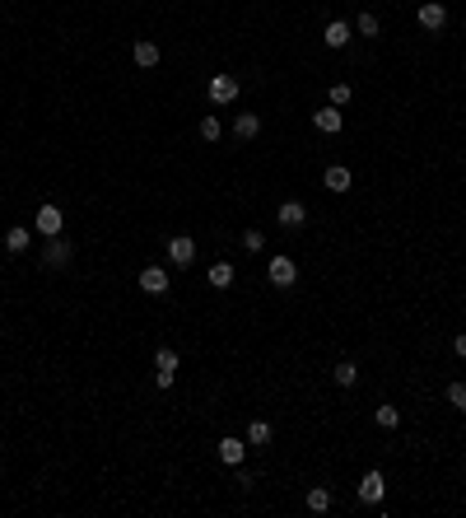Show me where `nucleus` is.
Returning a JSON list of instances; mask_svg holds the SVG:
<instances>
[{
    "label": "nucleus",
    "instance_id": "nucleus-6",
    "mask_svg": "<svg viewBox=\"0 0 466 518\" xmlns=\"http://www.w3.org/2000/svg\"><path fill=\"white\" fill-rule=\"evenodd\" d=\"M443 23H448V5L424 0V5H420V28H424V33H443Z\"/></svg>",
    "mask_w": 466,
    "mask_h": 518
},
{
    "label": "nucleus",
    "instance_id": "nucleus-20",
    "mask_svg": "<svg viewBox=\"0 0 466 518\" xmlns=\"http://www.w3.org/2000/svg\"><path fill=\"white\" fill-rule=\"evenodd\" d=\"M331 378H336V388H355V383H359V364L341 360V364L331 369Z\"/></svg>",
    "mask_w": 466,
    "mask_h": 518
},
{
    "label": "nucleus",
    "instance_id": "nucleus-28",
    "mask_svg": "<svg viewBox=\"0 0 466 518\" xmlns=\"http://www.w3.org/2000/svg\"><path fill=\"white\" fill-rule=\"evenodd\" d=\"M453 350H457V360H466V337H457V341H453Z\"/></svg>",
    "mask_w": 466,
    "mask_h": 518
},
{
    "label": "nucleus",
    "instance_id": "nucleus-9",
    "mask_svg": "<svg viewBox=\"0 0 466 518\" xmlns=\"http://www.w3.org/2000/svg\"><path fill=\"white\" fill-rule=\"evenodd\" d=\"M168 261H173V266H191V261H196V238L178 234L173 243H168Z\"/></svg>",
    "mask_w": 466,
    "mask_h": 518
},
{
    "label": "nucleus",
    "instance_id": "nucleus-10",
    "mask_svg": "<svg viewBox=\"0 0 466 518\" xmlns=\"http://www.w3.org/2000/svg\"><path fill=\"white\" fill-rule=\"evenodd\" d=\"M205 94H210V103H233V98H238V79H233V75H210Z\"/></svg>",
    "mask_w": 466,
    "mask_h": 518
},
{
    "label": "nucleus",
    "instance_id": "nucleus-8",
    "mask_svg": "<svg viewBox=\"0 0 466 518\" xmlns=\"http://www.w3.org/2000/svg\"><path fill=\"white\" fill-rule=\"evenodd\" d=\"M140 290H144V294H159V299H164V294L173 290V281H168V271H164V266H144V271H140Z\"/></svg>",
    "mask_w": 466,
    "mask_h": 518
},
{
    "label": "nucleus",
    "instance_id": "nucleus-15",
    "mask_svg": "<svg viewBox=\"0 0 466 518\" xmlns=\"http://www.w3.org/2000/svg\"><path fill=\"white\" fill-rule=\"evenodd\" d=\"M131 57H135V66H140V70L159 66V43H154V38H140V43H135V52H131Z\"/></svg>",
    "mask_w": 466,
    "mask_h": 518
},
{
    "label": "nucleus",
    "instance_id": "nucleus-18",
    "mask_svg": "<svg viewBox=\"0 0 466 518\" xmlns=\"http://www.w3.org/2000/svg\"><path fill=\"white\" fill-rule=\"evenodd\" d=\"M271 444V420H252L247 425V449H266Z\"/></svg>",
    "mask_w": 466,
    "mask_h": 518
},
{
    "label": "nucleus",
    "instance_id": "nucleus-21",
    "mask_svg": "<svg viewBox=\"0 0 466 518\" xmlns=\"http://www.w3.org/2000/svg\"><path fill=\"white\" fill-rule=\"evenodd\" d=\"M373 425H377V429H397V425H401V411H397V406H387V402H382V406L373 411Z\"/></svg>",
    "mask_w": 466,
    "mask_h": 518
},
{
    "label": "nucleus",
    "instance_id": "nucleus-17",
    "mask_svg": "<svg viewBox=\"0 0 466 518\" xmlns=\"http://www.w3.org/2000/svg\"><path fill=\"white\" fill-rule=\"evenodd\" d=\"M28 238H33V234H28L23 225H10V229H5V252H28Z\"/></svg>",
    "mask_w": 466,
    "mask_h": 518
},
{
    "label": "nucleus",
    "instance_id": "nucleus-2",
    "mask_svg": "<svg viewBox=\"0 0 466 518\" xmlns=\"http://www.w3.org/2000/svg\"><path fill=\"white\" fill-rule=\"evenodd\" d=\"M266 276H271V285H275V290H289V285L299 281V266H294V257H285V252H280V257L266 261Z\"/></svg>",
    "mask_w": 466,
    "mask_h": 518
},
{
    "label": "nucleus",
    "instance_id": "nucleus-26",
    "mask_svg": "<svg viewBox=\"0 0 466 518\" xmlns=\"http://www.w3.org/2000/svg\"><path fill=\"white\" fill-rule=\"evenodd\" d=\"M448 402H453L457 411H466V383H448Z\"/></svg>",
    "mask_w": 466,
    "mask_h": 518
},
{
    "label": "nucleus",
    "instance_id": "nucleus-3",
    "mask_svg": "<svg viewBox=\"0 0 466 518\" xmlns=\"http://www.w3.org/2000/svg\"><path fill=\"white\" fill-rule=\"evenodd\" d=\"M33 229H38L42 238H56L61 229H66V220H61V205H52V201H47V205H38V215H33Z\"/></svg>",
    "mask_w": 466,
    "mask_h": 518
},
{
    "label": "nucleus",
    "instance_id": "nucleus-16",
    "mask_svg": "<svg viewBox=\"0 0 466 518\" xmlns=\"http://www.w3.org/2000/svg\"><path fill=\"white\" fill-rule=\"evenodd\" d=\"M256 131H261V117L256 113H238L233 117V135H238V140H256Z\"/></svg>",
    "mask_w": 466,
    "mask_h": 518
},
{
    "label": "nucleus",
    "instance_id": "nucleus-5",
    "mask_svg": "<svg viewBox=\"0 0 466 518\" xmlns=\"http://www.w3.org/2000/svg\"><path fill=\"white\" fill-rule=\"evenodd\" d=\"M382 495H387V481H382L377 467L359 476V500H364V505H382Z\"/></svg>",
    "mask_w": 466,
    "mask_h": 518
},
{
    "label": "nucleus",
    "instance_id": "nucleus-23",
    "mask_svg": "<svg viewBox=\"0 0 466 518\" xmlns=\"http://www.w3.org/2000/svg\"><path fill=\"white\" fill-rule=\"evenodd\" d=\"M196 131H200V140H220V135H224V126H220V117H200V126H196Z\"/></svg>",
    "mask_w": 466,
    "mask_h": 518
},
{
    "label": "nucleus",
    "instance_id": "nucleus-14",
    "mask_svg": "<svg viewBox=\"0 0 466 518\" xmlns=\"http://www.w3.org/2000/svg\"><path fill=\"white\" fill-rule=\"evenodd\" d=\"M350 38H355V23H345V19H336V23H326V33H322V43H326V47H336V52H341V47L350 43Z\"/></svg>",
    "mask_w": 466,
    "mask_h": 518
},
{
    "label": "nucleus",
    "instance_id": "nucleus-11",
    "mask_svg": "<svg viewBox=\"0 0 466 518\" xmlns=\"http://www.w3.org/2000/svg\"><path fill=\"white\" fill-rule=\"evenodd\" d=\"M312 126H317L322 135H336V131L345 126V113H341V108L331 103V108H322V113H312Z\"/></svg>",
    "mask_w": 466,
    "mask_h": 518
},
{
    "label": "nucleus",
    "instance_id": "nucleus-25",
    "mask_svg": "<svg viewBox=\"0 0 466 518\" xmlns=\"http://www.w3.org/2000/svg\"><path fill=\"white\" fill-rule=\"evenodd\" d=\"M243 248L247 252H261V248H266V234H261V229H243Z\"/></svg>",
    "mask_w": 466,
    "mask_h": 518
},
{
    "label": "nucleus",
    "instance_id": "nucleus-27",
    "mask_svg": "<svg viewBox=\"0 0 466 518\" xmlns=\"http://www.w3.org/2000/svg\"><path fill=\"white\" fill-rule=\"evenodd\" d=\"M350 98H355V89H350V84H331V103H336V108H345Z\"/></svg>",
    "mask_w": 466,
    "mask_h": 518
},
{
    "label": "nucleus",
    "instance_id": "nucleus-22",
    "mask_svg": "<svg viewBox=\"0 0 466 518\" xmlns=\"http://www.w3.org/2000/svg\"><path fill=\"white\" fill-rule=\"evenodd\" d=\"M210 285H215V290H229V285H233V261H215V266H210Z\"/></svg>",
    "mask_w": 466,
    "mask_h": 518
},
{
    "label": "nucleus",
    "instance_id": "nucleus-24",
    "mask_svg": "<svg viewBox=\"0 0 466 518\" xmlns=\"http://www.w3.org/2000/svg\"><path fill=\"white\" fill-rule=\"evenodd\" d=\"M355 33L359 38H377V14H359V19H355Z\"/></svg>",
    "mask_w": 466,
    "mask_h": 518
},
{
    "label": "nucleus",
    "instance_id": "nucleus-13",
    "mask_svg": "<svg viewBox=\"0 0 466 518\" xmlns=\"http://www.w3.org/2000/svg\"><path fill=\"white\" fill-rule=\"evenodd\" d=\"M322 182H326V192H350V187H355V173L345 169V164H331Z\"/></svg>",
    "mask_w": 466,
    "mask_h": 518
},
{
    "label": "nucleus",
    "instance_id": "nucleus-19",
    "mask_svg": "<svg viewBox=\"0 0 466 518\" xmlns=\"http://www.w3.org/2000/svg\"><path fill=\"white\" fill-rule=\"evenodd\" d=\"M331 509V490L326 485H308V514H326Z\"/></svg>",
    "mask_w": 466,
    "mask_h": 518
},
{
    "label": "nucleus",
    "instance_id": "nucleus-1",
    "mask_svg": "<svg viewBox=\"0 0 466 518\" xmlns=\"http://www.w3.org/2000/svg\"><path fill=\"white\" fill-rule=\"evenodd\" d=\"M173 378H178V350H173V346H159L154 350V383L159 388H173Z\"/></svg>",
    "mask_w": 466,
    "mask_h": 518
},
{
    "label": "nucleus",
    "instance_id": "nucleus-7",
    "mask_svg": "<svg viewBox=\"0 0 466 518\" xmlns=\"http://www.w3.org/2000/svg\"><path fill=\"white\" fill-rule=\"evenodd\" d=\"M275 225L280 229H303V225H308V205H303V201H285L275 210Z\"/></svg>",
    "mask_w": 466,
    "mask_h": 518
},
{
    "label": "nucleus",
    "instance_id": "nucleus-12",
    "mask_svg": "<svg viewBox=\"0 0 466 518\" xmlns=\"http://www.w3.org/2000/svg\"><path fill=\"white\" fill-rule=\"evenodd\" d=\"M243 458H247V439H220V462L224 467H243Z\"/></svg>",
    "mask_w": 466,
    "mask_h": 518
},
{
    "label": "nucleus",
    "instance_id": "nucleus-4",
    "mask_svg": "<svg viewBox=\"0 0 466 518\" xmlns=\"http://www.w3.org/2000/svg\"><path fill=\"white\" fill-rule=\"evenodd\" d=\"M70 252H75V248H70V238H61V234L47 238V248H42V266H47V271L70 266Z\"/></svg>",
    "mask_w": 466,
    "mask_h": 518
}]
</instances>
